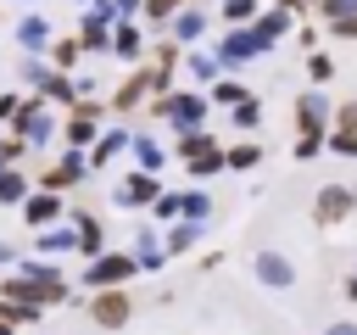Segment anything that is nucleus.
<instances>
[{
	"label": "nucleus",
	"mask_w": 357,
	"mask_h": 335,
	"mask_svg": "<svg viewBox=\"0 0 357 335\" xmlns=\"http://www.w3.org/2000/svg\"><path fill=\"white\" fill-rule=\"evenodd\" d=\"M84 313H89L95 329H128V324H134V296H128L123 285H100V290L84 302Z\"/></svg>",
	"instance_id": "obj_1"
},
{
	"label": "nucleus",
	"mask_w": 357,
	"mask_h": 335,
	"mask_svg": "<svg viewBox=\"0 0 357 335\" xmlns=\"http://www.w3.org/2000/svg\"><path fill=\"white\" fill-rule=\"evenodd\" d=\"M268 50H273V39H262L257 22H234V28L223 34V45H218V61H223V67H245V61H257V56H268Z\"/></svg>",
	"instance_id": "obj_2"
},
{
	"label": "nucleus",
	"mask_w": 357,
	"mask_h": 335,
	"mask_svg": "<svg viewBox=\"0 0 357 335\" xmlns=\"http://www.w3.org/2000/svg\"><path fill=\"white\" fill-rule=\"evenodd\" d=\"M351 207H357V190H351V184H324V190L312 195V223H318V229H335V223L351 218Z\"/></svg>",
	"instance_id": "obj_3"
},
{
	"label": "nucleus",
	"mask_w": 357,
	"mask_h": 335,
	"mask_svg": "<svg viewBox=\"0 0 357 335\" xmlns=\"http://www.w3.org/2000/svg\"><path fill=\"white\" fill-rule=\"evenodd\" d=\"M134 274H139L134 251H100V257H89L84 285H89V290H100V285H123V279H134Z\"/></svg>",
	"instance_id": "obj_4"
},
{
	"label": "nucleus",
	"mask_w": 357,
	"mask_h": 335,
	"mask_svg": "<svg viewBox=\"0 0 357 335\" xmlns=\"http://www.w3.org/2000/svg\"><path fill=\"white\" fill-rule=\"evenodd\" d=\"M156 112H162V117H173V128H178V134H184V128H201V117H206V95H195V89L162 95V100H156Z\"/></svg>",
	"instance_id": "obj_5"
},
{
	"label": "nucleus",
	"mask_w": 357,
	"mask_h": 335,
	"mask_svg": "<svg viewBox=\"0 0 357 335\" xmlns=\"http://www.w3.org/2000/svg\"><path fill=\"white\" fill-rule=\"evenodd\" d=\"M61 218H67V207H61V195H56V190H45V184H39V190H28V195H22V223H28V229H50V223H61Z\"/></svg>",
	"instance_id": "obj_6"
},
{
	"label": "nucleus",
	"mask_w": 357,
	"mask_h": 335,
	"mask_svg": "<svg viewBox=\"0 0 357 335\" xmlns=\"http://www.w3.org/2000/svg\"><path fill=\"white\" fill-rule=\"evenodd\" d=\"M156 195H162V184H156V173H145V168H134V173H128V179H123V184L112 190V207H128V212H134V207H151Z\"/></svg>",
	"instance_id": "obj_7"
},
{
	"label": "nucleus",
	"mask_w": 357,
	"mask_h": 335,
	"mask_svg": "<svg viewBox=\"0 0 357 335\" xmlns=\"http://www.w3.org/2000/svg\"><path fill=\"white\" fill-rule=\"evenodd\" d=\"M11 123H17V134H22L28 145H45V140L56 134V117L45 112V95H39V100H22V112H17Z\"/></svg>",
	"instance_id": "obj_8"
},
{
	"label": "nucleus",
	"mask_w": 357,
	"mask_h": 335,
	"mask_svg": "<svg viewBox=\"0 0 357 335\" xmlns=\"http://www.w3.org/2000/svg\"><path fill=\"white\" fill-rule=\"evenodd\" d=\"M95 128H100V106L95 100H73V117H67V145H95Z\"/></svg>",
	"instance_id": "obj_9"
},
{
	"label": "nucleus",
	"mask_w": 357,
	"mask_h": 335,
	"mask_svg": "<svg viewBox=\"0 0 357 335\" xmlns=\"http://www.w3.org/2000/svg\"><path fill=\"white\" fill-rule=\"evenodd\" d=\"M84 173H89V151H84V145H67V156L45 173V190H67V184H78Z\"/></svg>",
	"instance_id": "obj_10"
},
{
	"label": "nucleus",
	"mask_w": 357,
	"mask_h": 335,
	"mask_svg": "<svg viewBox=\"0 0 357 335\" xmlns=\"http://www.w3.org/2000/svg\"><path fill=\"white\" fill-rule=\"evenodd\" d=\"M257 279L273 285V290H284V285H296V262L284 251H257Z\"/></svg>",
	"instance_id": "obj_11"
},
{
	"label": "nucleus",
	"mask_w": 357,
	"mask_h": 335,
	"mask_svg": "<svg viewBox=\"0 0 357 335\" xmlns=\"http://www.w3.org/2000/svg\"><path fill=\"white\" fill-rule=\"evenodd\" d=\"M73 229H78V246H73V251H84V262L106 251V229H100L95 212H73Z\"/></svg>",
	"instance_id": "obj_12"
},
{
	"label": "nucleus",
	"mask_w": 357,
	"mask_h": 335,
	"mask_svg": "<svg viewBox=\"0 0 357 335\" xmlns=\"http://www.w3.org/2000/svg\"><path fill=\"white\" fill-rule=\"evenodd\" d=\"M324 117H329V100H324L318 89H307V95L296 100V128H301V134H324Z\"/></svg>",
	"instance_id": "obj_13"
},
{
	"label": "nucleus",
	"mask_w": 357,
	"mask_h": 335,
	"mask_svg": "<svg viewBox=\"0 0 357 335\" xmlns=\"http://www.w3.org/2000/svg\"><path fill=\"white\" fill-rule=\"evenodd\" d=\"M195 240H201V218H178L162 246H167V257H184V251H195Z\"/></svg>",
	"instance_id": "obj_14"
},
{
	"label": "nucleus",
	"mask_w": 357,
	"mask_h": 335,
	"mask_svg": "<svg viewBox=\"0 0 357 335\" xmlns=\"http://www.w3.org/2000/svg\"><path fill=\"white\" fill-rule=\"evenodd\" d=\"M145 89H151V73H134V78H123V84H117L112 106H117V112H134V106L145 100Z\"/></svg>",
	"instance_id": "obj_15"
},
{
	"label": "nucleus",
	"mask_w": 357,
	"mask_h": 335,
	"mask_svg": "<svg viewBox=\"0 0 357 335\" xmlns=\"http://www.w3.org/2000/svg\"><path fill=\"white\" fill-rule=\"evenodd\" d=\"M17 45H22V50H39V45H50V22H45L39 11H33V17H22V22H17Z\"/></svg>",
	"instance_id": "obj_16"
},
{
	"label": "nucleus",
	"mask_w": 357,
	"mask_h": 335,
	"mask_svg": "<svg viewBox=\"0 0 357 335\" xmlns=\"http://www.w3.org/2000/svg\"><path fill=\"white\" fill-rule=\"evenodd\" d=\"M201 34H206V11H178V17H173V39H178V45H195Z\"/></svg>",
	"instance_id": "obj_17"
},
{
	"label": "nucleus",
	"mask_w": 357,
	"mask_h": 335,
	"mask_svg": "<svg viewBox=\"0 0 357 335\" xmlns=\"http://www.w3.org/2000/svg\"><path fill=\"white\" fill-rule=\"evenodd\" d=\"M162 257H167V246H156V229H139V240H134V262H139V268H162Z\"/></svg>",
	"instance_id": "obj_18"
},
{
	"label": "nucleus",
	"mask_w": 357,
	"mask_h": 335,
	"mask_svg": "<svg viewBox=\"0 0 357 335\" xmlns=\"http://www.w3.org/2000/svg\"><path fill=\"white\" fill-rule=\"evenodd\" d=\"M112 50H117L123 61H139V56H145V39H139V28H128V22H123V28L112 34Z\"/></svg>",
	"instance_id": "obj_19"
},
{
	"label": "nucleus",
	"mask_w": 357,
	"mask_h": 335,
	"mask_svg": "<svg viewBox=\"0 0 357 335\" xmlns=\"http://www.w3.org/2000/svg\"><path fill=\"white\" fill-rule=\"evenodd\" d=\"M123 145H128V134H123V128L100 134V140H95V151H89V168H106V162H112V156H117Z\"/></svg>",
	"instance_id": "obj_20"
},
{
	"label": "nucleus",
	"mask_w": 357,
	"mask_h": 335,
	"mask_svg": "<svg viewBox=\"0 0 357 335\" xmlns=\"http://www.w3.org/2000/svg\"><path fill=\"white\" fill-rule=\"evenodd\" d=\"M22 195H28V179L17 168H0V207H22Z\"/></svg>",
	"instance_id": "obj_21"
},
{
	"label": "nucleus",
	"mask_w": 357,
	"mask_h": 335,
	"mask_svg": "<svg viewBox=\"0 0 357 335\" xmlns=\"http://www.w3.org/2000/svg\"><path fill=\"white\" fill-rule=\"evenodd\" d=\"M245 95H251L245 84H234V78H223V73H218V78H212V95H206V100H218V106H240Z\"/></svg>",
	"instance_id": "obj_22"
},
{
	"label": "nucleus",
	"mask_w": 357,
	"mask_h": 335,
	"mask_svg": "<svg viewBox=\"0 0 357 335\" xmlns=\"http://www.w3.org/2000/svg\"><path fill=\"white\" fill-rule=\"evenodd\" d=\"M324 151H335V156L357 162V128H340V123H335V134H324Z\"/></svg>",
	"instance_id": "obj_23"
},
{
	"label": "nucleus",
	"mask_w": 357,
	"mask_h": 335,
	"mask_svg": "<svg viewBox=\"0 0 357 335\" xmlns=\"http://www.w3.org/2000/svg\"><path fill=\"white\" fill-rule=\"evenodd\" d=\"M290 17H296V11H268V17H257V34H262V39H273V45H279V39H284V34H290Z\"/></svg>",
	"instance_id": "obj_24"
},
{
	"label": "nucleus",
	"mask_w": 357,
	"mask_h": 335,
	"mask_svg": "<svg viewBox=\"0 0 357 335\" xmlns=\"http://www.w3.org/2000/svg\"><path fill=\"white\" fill-rule=\"evenodd\" d=\"M39 95H45V100H67V106L78 100V89H73L61 73H45V78H39Z\"/></svg>",
	"instance_id": "obj_25"
},
{
	"label": "nucleus",
	"mask_w": 357,
	"mask_h": 335,
	"mask_svg": "<svg viewBox=\"0 0 357 335\" xmlns=\"http://www.w3.org/2000/svg\"><path fill=\"white\" fill-rule=\"evenodd\" d=\"M195 179H206V173H218V168H229V156H223V145H212V151H201V156H190L184 162Z\"/></svg>",
	"instance_id": "obj_26"
},
{
	"label": "nucleus",
	"mask_w": 357,
	"mask_h": 335,
	"mask_svg": "<svg viewBox=\"0 0 357 335\" xmlns=\"http://www.w3.org/2000/svg\"><path fill=\"white\" fill-rule=\"evenodd\" d=\"M78 56H84V39H56L50 45V61L67 73V67H78Z\"/></svg>",
	"instance_id": "obj_27"
},
{
	"label": "nucleus",
	"mask_w": 357,
	"mask_h": 335,
	"mask_svg": "<svg viewBox=\"0 0 357 335\" xmlns=\"http://www.w3.org/2000/svg\"><path fill=\"white\" fill-rule=\"evenodd\" d=\"M212 145H218V140H212V134H201V128H184V134H178V156H184V162H190V156H201V151H212Z\"/></svg>",
	"instance_id": "obj_28"
},
{
	"label": "nucleus",
	"mask_w": 357,
	"mask_h": 335,
	"mask_svg": "<svg viewBox=\"0 0 357 335\" xmlns=\"http://www.w3.org/2000/svg\"><path fill=\"white\" fill-rule=\"evenodd\" d=\"M128 145H134V156H139V168H145V173H156V168H162V145H156L151 134H139V140H128Z\"/></svg>",
	"instance_id": "obj_29"
},
{
	"label": "nucleus",
	"mask_w": 357,
	"mask_h": 335,
	"mask_svg": "<svg viewBox=\"0 0 357 335\" xmlns=\"http://www.w3.org/2000/svg\"><path fill=\"white\" fill-rule=\"evenodd\" d=\"M206 212H212V201L201 190H178V218H206Z\"/></svg>",
	"instance_id": "obj_30"
},
{
	"label": "nucleus",
	"mask_w": 357,
	"mask_h": 335,
	"mask_svg": "<svg viewBox=\"0 0 357 335\" xmlns=\"http://www.w3.org/2000/svg\"><path fill=\"white\" fill-rule=\"evenodd\" d=\"M67 246H78V229H56V223H50V229L39 234V251H67Z\"/></svg>",
	"instance_id": "obj_31"
},
{
	"label": "nucleus",
	"mask_w": 357,
	"mask_h": 335,
	"mask_svg": "<svg viewBox=\"0 0 357 335\" xmlns=\"http://www.w3.org/2000/svg\"><path fill=\"white\" fill-rule=\"evenodd\" d=\"M223 156H229V168H240V173H245V168H257V162H262V145H229Z\"/></svg>",
	"instance_id": "obj_32"
},
{
	"label": "nucleus",
	"mask_w": 357,
	"mask_h": 335,
	"mask_svg": "<svg viewBox=\"0 0 357 335\" xmlns=\"http://www.w3.org/2000/svg\"><path fill=\"white\" fill-rule=\"evenodd\" d=\"M190 73H195V78H206V84H212V78H218V73H223V61H218V50H212V56H201V50H195V56H190Z\"/></svg>",
	"instance_id": "obj_33"
},
{
	"label": "nucleus",
	"mask_w": 357,
	"mask_h": 335,
	"mask_svg": "<svg viewBox=\"0 0 357 335\" xmlns=\"http://www.w3.org/2000/svg\"><path fill=\"white\" fill-rule=\"evenodd\" d=\"M307 78H312V84H329V78H335V61H329L324 50H312V56H307Z\"/></svg>",
	"instance_id": "obj_34"
},
{
	"label": "nucleus",
	"mask_w": 357,
	"mask_h": 335,
	"mask_svg": "<svg viewBox=\"0 0 357 335\" xmlns=\"http://www.w3.org/2000/svg\"><path fill=\"white\" fill-rule=\"evenodd\" d=\"M257 17V0H223V22L234 28V22H251Z\"/></svg>",
	"instance_id": "obj_35"
},
{
	"label": "nucleus",
	"mask_w": 357,
	"mask_h": 335,
	"mask_svg": "<svg viewBox=\"0 0 357 335\" xmlns=\"http://www.w3.org/2000/svg\"><path fill=\"white\" fill-rule=\"evenodd\" d=\"M229 112H234V123H240V128H257V117H262L257 95H245V100H240V106H229Z\"/></svg>",
	"instance_id": "obj_36"
},
{
	"label": "nucleus",
	"mask_w": 357,
	"mask_h": 335,
	"mask_svg": "<svg viewBox=\"0 0 357 335\" xmlns=\"http://www.w3.org/2000/svg\"><path fill=\"white\" fill-rule=\"evenodd\" d=\"M312 11H318L324 22H335V17H346V11H357V0H318Z\"/></svg>",
	"instance_id": "obj_37"
},
{
	"label": "nucleus",
	"mask_w": 357,
	"mask_h": 335,
	"mask_svg": "<svg viewBox=\"0 0 357 335\" xmlns=\"http://www.w3.org/2000/svg\"><path fill=\"white\" fill-rule=\"evenodd\" d=\"M318 151H324V134H301L296 140V162H312Z\"/></svg>",
	"instance_id": "obj_38"
},
{
	"label": "nucleus",
	"mask_w": 357,
	"mask_h": 335,
	"mask_svg": "<svg viewBox=\"0 0 357 335\" xmlns=\"http://www.w3.org/2000/svg\"><path fill=\"white\" fill-rule=\"evenodd\" d=\"M151 212H156V218H178V190H162V195L151 201Z\"/></svg>",
	"instance_id": "obj_39"
},
{
	"label": "nucleus",
	"mask_w": 357,
	"mask_h": 335,
	"mask_svg": "<svg viewBox=\"0 0 357 335\" xmlns=\"http://www.w3.org/2000/svg\"><path fill=\"white\" fill-rule=\"evenodd\" d=\"M17 274H28V279H56L61 268H56V262H33V257H28V262H22Z\"/></svg>",
	"instance_id": "obj_40"
},
{
	"label": "nucleus",
	"mask_w": 357,
	"mask_h": 335,
	"mask_svg": "<svg viewBox=\"0 0 357 335\" xmlns=\"http://www.w3.org/2000/svg\"><path fill=\"white\" fill-rule=\"evenodd\" d=\"M329 34H335V39H357V11L335 17V22H329Z\"/></svg>",
	"instance_id": "obj_41"
},
{
	"label": "nucleus",
	"mask_w": 357,
	"mask_h": 335,
	"mask_svg": "<svg viewBox=\"0 0 357 335\" xmlns=\"http://www.w3.org/2000/svg\"><path fill=\"white\" fill-rule=\"evenodd\" d=\"M173 11H178V0H145V17H156V22L173 17Z\"/></svg>",
	"instance_id": "obj_42"
},
{
	"label": "nucleus",
	"mask_w": 357,
	"mask_h": 335,
	"mask_svg": "<svg viewBox=\"0 0 357 335\" xmlns=\"http://www.w3.org/2000/svg\"><path fill=\"white\" fill-rule=\"evenodd\" d=\"M22 112V95H0V123H11Z\"/></svg>",
	"instance_id": "obj_43"
},
{
	"label": "nucleus",
	"mask_w": 357,
	"mask_h": 335,
	"mask_svg": "<svg viewBox=\"0 0 357 335\" xmlns=\"http://www.w3.org/2000/svg\"><path fill=\"white\" fill-rule=\"evenodd\" d=\"M335 123H340V128H357V100H340V112H335Z\"/></svg>",
	"instance_id": "obj_44"
},
{
	"label": "nucleus",
	"mask_w": 357,
	"mask_h": 335,
	"mask_svg": "<svg viewBox=\"0 0 357 335\" xmlns=\"http://www.w3.org/2000/svg\"><path fill=\"white\" fill-rule=\"evenodd\" d=\"M117 6V17H134V11H145V0H112Z\"/></svg>",
	"instance_id": "obj_45"
},
{
	"label": "nucleus",
	"mask_w": 357,
	"mask_h": 335,
	"mask_svg": "<svg viewBox=\"0 0 357 335\" xmlns=\"http://www.w3.org/2000/svg\"><path fill=\"white\" fill-rule=\"evenodd\" d=\"M324 335H357V324H324Z\"/></svg>",
	"instance_id": "obj_46"
},
{
	"label": "nucleus",
	"mask_w": 357,
	"mask_h": 335,
	"mask_svg": "<svg viewBox=\"0 0 357 335\" xmlns=\"http://www.w3.org/2000/svg\"><path fill=\"white\" fill-rule=\"evenodd\" d=\"M346 296H351V302H357V274H351V279H346Z\"/></svg>",
	"instance_id": "obj_47"
},
{
	"label": "nucleus",
	"mask_w": 357,
	"mask_h": 335,
	"mask_svg": "<svg viewBox=\"0 0 357 335\" xmlns=\"http://www.w3.org/2000/svg\"><path fill=\"white\" fill-rule=\"evenodd\" d=\"M6 262H11V246H0V268H6Z\"/></svg>",
	"instance_id": "obj_48"
},
{
	"label": "nucleus",
	"mask_w": 357,
	"mask_h": 335,
	"mask_svg": "<svg viewBox=\"0 0 357 335\" xmlns=\"http://www.w3.org/2000/svg\"><path fill=\"white\" fill-rule=\"evenodd\" d=\"M11 329H17V324H6V318H0V335H11Z\"/></svg>",
	"instance_id": "obj_49"
},
{
	"label": "nucleus",
	"mask_w": 357,
	"mask_h": 335,
	"mask_svg": "<svg viewBox=\"0 0 357 335\" xmlns=\"http://www.w3.org/2000/svg\"><path fill=\"white\" fill-rule=\"evenodd\" d=\"M301 6H307V11H312V6H318V0H301Z\"/></svg>",
	"instance_id": "obj_50"
}]
</instances>
